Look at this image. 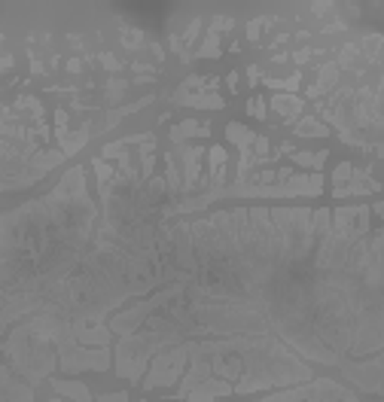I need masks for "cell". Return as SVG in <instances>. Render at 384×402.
I'll return each mask as SVG.
<instances>
[{
	"label": "cell",
	"mask_w": 384,
	"mask_h": 402,
	"mask_svg": "<svg viewBox=\"0 0 384 402\" xmlns=\"http://www.w3.org/2000/svg\"><path fill=\"white\" fill-rule=\"evenodd\" d=\"M256 402H360L351 390L329 378H311L308 384H296L290 390H278L271 396H260Z\"/></svg>",
	"instance_id": "6da1fadb"
},
{
	"label": "cell",
	"mask_w": 384,
	"mask_h": 402,
	"mask_svg": "<svg viewBox=\"0 0 384 402\" xmlns=\"http://www.w3.org/2000/svg\"><path fill=\"white\" fill-rule=\"evenodd\" d=\"M186 363H189V356H186V344H171V347H165V351H159L153 356V363L146 365V372H143V378L141 384L146 390H159V387H168V384L174 381H180V375L186 372Z\"/></svg>",
	"instance_id": "7a4b0ae2"
},
{
	"label": "cell",
	"mask_w": 384,
	"mask_h": 402,
	"mask_svg": "<svg viewBox=\"0 0 384 402\" xmlns=\"http://www.w3.org/2000/svg\"><path fill=\"white\" fill-rule=\"evenodd\" d=\"M338 369H342L345 378L351 384H357L360 390L375 393V396L381 393V356L378 354H372L369 360H342Z\"/></svg>",
	"instance_id": "3957f363"
},
{
	"label": "cell",
	"mask_w": 384,
	"mask_h": 402,
	"mask_svg": "<svg viewBox=\"0 0 384 402\" xmlns=\"http://www.w3.org/2000/svg\"><path fill=\"white\" fill-rule=\"evenodd\" d=\"M219 396H232V384L223 378H207L186 393V402H214Z\"/></svg>",
	"instance_id": "277c9868"
},
{
	"label": "cell",
	"mask_w": 384,
	"mask_h": 402,
	"mask_svg": "<svg viewBox=\"0 0 384 402\" xmlns=\"http://www.w3.org/2000/svg\"><path fill=\"white\" fill-rule=\"evenodd\" d=\"M89 134H91V125H82L79 131H68V128H55V141H58V150L64 153V159L77 155L82 146L89 143Z\"/></svg>",
	"instance_id": "5b68a950"
},
{
	"label": "cell",
	"mask_w": 384,
	"mask_h": 402,
	"mask_svg": "<svg viewBox=\"0 0 384 402\" xmlns=\"http://www.w3.org/2000/svg\"><path fill=\"white\" fill-rule=\"evenodd\" d=\"M52 390L58 393V396L70 399V402H95L91 399L89 387L82 381H64V378H52Z\"/></svg>",
	"instance_id": "8992f818"
},
{
	"label": "cell",
	"mask_w": 384,
	"mask_h": 402,
	"mask_svg": "<svg viewBox=\"0 0 384 402\" xmlns=\"http://www.w3.org/2000/svg\"><path fill=\"white\" fill-rule=\"evenodd\" d=\"M271 107H274V113H281L283 122H296L299 113H302V100L296 95H274Z\"/></svg>",
	"instance_id": "52a82bcc"
},
{
	"label": "cell",
	"mask_w": 384,
	"mask_h": 402,
	"mask_svg": "<svg viewBox=\"0 0 384 402\" xmlns=\"http://www.w3.org/2000/svg\"><path fill=\"white\" fill-rule=\"evenodd\" d=\"M226 137H229V141H232L241 153H250V146H253V137H256V134H253L247 125H241V122H229V125H226Z\"/></svg>",
	"instance_id": "ba28073f"
},
{
	"label": "cell",
	"mask_w": 384,
	"mask_h": 402,
	"mask_svg": "<svg viewBox=\"0 0 384 402\" xmlns=\"http://www.w3.org/2000/svg\"><path fill=\"white\" fill-rule=\"evenodd\" d=\"M335 77H338V67H335V64H324V67H320V79L308 89V98H320V95H326L329 86L335 82Z\"/></svg>",
	"instance_id": "9c48e42d"
},
{
	"label": "cell",
	"mask_w": 384,
	"mask_h": 402,
	"mask_svg": "<svg viewBox=\"0 0 384 402\" xmlns=\"http://www.w3.org/2000/svg\"><path fill=\"white\" fill-rule=\"evenodd\" d=\"M293 131H296V137H329V128L320 122V119H314V116L299 119Z\"/></svg>",
	"instance_id": "30bf717a"
},
{
	"label": "cell",
	"mask_w": 384,
	"mask_h": 402,
	"mask_svg": "<svg viewBox=\"0 0 384 402\" xmlns=\"http://www.w3.org/2000/svg\"><path fill=\"white\" fill-rule=\"evenodd\" d=\"M177 104H186V107H198V110H223L226 100L217 98V95H186V98H174Z\"/></svg>",
	"instance_id": "8fae6325"
},
{
	"label": "cell",
	"mask_w": 384,
	"mask_h": 402,
	"mask_svg": "<svg viewBox=\"0 0 384 402\" xmlns=\"http://www.w3.org/2000/svg\"><path fill=\"white\" fill-rule=\"evenodd\" d=\"M326 159H329L326 150H320V153H293V162H296L299 168H314V174H320Z\"/></svg>",
	"instance_id": "7c38bea8"
},
{
	"label": "cell",
	"mask_w": 384,
	"mask_h": 402,
	"mask_svg": "<svg viewBox=\"0 0 384 402\" xmlns=\"http://www.w3.org/2000/svg\"><path fill=\"white\" fill-rule=\"evenodd\" d=\"M198 131H201V125L196 122V119H186V122H180V125L171 128V141L177 143V146H186L189 137H196Z\"/></svg>",
	"instance_id": "4fadbf2b"
},
{
	"label": "cell",
	"mask_w": 384,
	"mask_h": 402,
	"mask_svg": "<svg viewBox=\"0 0 384 402\" xmlns=\"http://www.w3.org/2000/svg\"><path fill=\"white\" fill-rule=\"evenodd\" d=\"M198 55H201V58H210V55L217 58V55H219V37L217 34H207L205 43H201V49H198Z\"/></svg>",
	"instance_id": "5bb4252c"
},
{
	"label": "cell",
	"mask_w": 384,
	"mask_h": 402,
	"mask_svg": "<svg viewBox=\"0 0 384 402\" xmlns=\"http://www.w3.org/2000/svg\"><path fill=\"white\" fill-rule=\"evenodd\" d=\"M351 171H354L351 162H342V164H338L335 174H333V183H335V186H345V183L351 180Z\"/></svg>",
	"instance_id": "9a60e30c"
},
{
	"label": "cell",
	"mask_w": 384,
	"mask_h": 402,
	"mask_svg": "<svg viewBox=\"0 0 384 402\" xmlns=\"http://www.w3.org/2000/svg\"><path fill=\"white\" fill-rule=\"evenodd\" d=\"M269 86H271V89H287V91H293V89L299 86V73H293L290 79H269Z\"/></svg>",
	"instance_id": "2e32d148"
},
{
	"label": "cell",
	"mask_w": 384,
	"mask_h": 402,
	"mask_svg": "<svg viewBox=\"0 0 384 402\" xmlns=\"http://www.w3.org/2000/svg\"><path fill=\"white\" fill-rule=\"evenodd\" d=\"M253 119H265V100L262 98H250V104H247Z\"/></svg>",
	"instance_id": "e0dca14e"
},
{
	"label": "cell",
	"mask_w": 384,
	"mask_h": 402,
	"mask_svg": "<svg viewBox=\"0 0 384 402\" xmlns=\"http://www.w3.org/2000/svg\"><path fill=\"white\" fill-rule=\"evenodd\" d=\"M98 402H128V393H101Z\"/></svg>",
	"instance_id": "ac0fdd59"
},
{
	"label": "cell",
	"mask_w": 384,
	"mask_h": 402,
	"mask_svg": "<svg viewBox=\"0 0 384 402\" xmlns=\"http://www.w3.org/2000/svg\"><path fill=\"white\" fill-rule=\"evenodd\" d=\"M210 27H214L210 34H217V31H229V27H232V18H214V25H210Z\"/></svg>",
	"instance_id": "d6986e66"
},
{
	"label": "cell",
	"mask_w": 384,
	"mask_h": 402,
	"mask_svg": "<svg viewBox=\"0 0 384 402\" xmlns=\"http://www.w3.org/2000/svg\"><path fill=\"white\" fill-rule=\"evenodd\" d=\"M101 61H104V67H110V70H119V67H122V64H119L113 55H101Z\"/></svg>",
	"instance_id": "ffe728a7"
}]
</instances>
